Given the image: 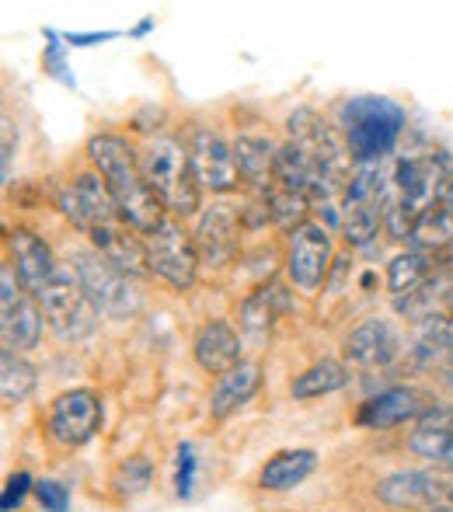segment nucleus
<instances>
[{
    "instance_id": "obj_1",
    "label": "nucleus",
    "mask_w": 453,
    "mask_h": 512,
    "mask_svg": "<svg viewBox=\"0 0 453 512\" xmlns=\"http://www.w3.org/2000/svg\"><path fill=\"white\" fill-rule=\"evenodd\" d=\"M88 157L95 161L105 185H109L115 209H119V220L126 223V227L140 230V234L147 237L150 230H157L168 220V216H164L168 209L161 206V199L143 182L140 154H136L122 136H112V133L95 136V140L88 143Z\"/></svg>"
},
{
    "instance_id": "obj_2",
    "label": "nucleus",
    "mask_w": 453,
    "mask_h": 512,
    "mask_svg": "<svg viewBox=\"0 0 453 512\" xmlns=\"http://www.w3.org/2000/svg\"><path fill=\"white\" fill-rule=\"evenodd\" d=\"M447 161L443 157H405L394 168L384 199V227L398 241H408L422 213H429L440 199H447Z\"/></svg>"
},
{
    "instance_id": "obj_3",
    "label": "nucleus",
    "mask_w": 453,
    "mask_h": 512,
    "mask_svg": "<svg viewBox=\"0 0 453 512\" xmlns=\"http://www.w3.org/2000/svg\"><path fill=\"white\" fill-rule=\"evenodd\" d=\"M405 108L391 98L359 95L342 105L345 150L356 164H380L401 140Z\"/></svg>"
},
{
    "instance_id": "obj_4",
    "label": "nucleus",
    "mask_w": 453,
    "mask_h": 512,
    "mask_svg": "<svg viewBox=\"0 0 453 512\" xmlns=\"http://www.w3.org/2000/svg\"><path fill=\"white\" fill-rule=\"evenodd\" d=\"M140 171L161 206L175 216H192L199 209V182L192 157L175 136H154L140 147Z\"/></svg>"
},
{
    "instance_id": "obj_5",
    "label": "nucleus",
    "mask_w": 453,
    "mask_h": 512,
    "mask_svg": "<svg viewBox=\"0 0 453 512\" xmlns=\"http://www.w3.org/2000/svg\"><path fill=\"white\" fill-rule=\"evenodd\" d=\"M384 199H387V182L380 175L377 164H356L342 189V213L339 227L345 241L366 248L377 237L380 223H384Z\"/></svg>"
},
{
    "instance_id": "obj_6",
    "label": "nucleus",
    "mask_w": 453,
    "mask_h": 512,
    "mask_svg": "<svg viewBox=\"0 0 453 512\" xmlns=\"http://www.w3.org/2000/svg\"><path fill=\"white\" fill-rule=\"evenodd\" d=\"M35 300H39V307L46 310V321L53 324L60 338L91 335L98 324V314H102V310L91 304L88 293H84L74 265H60L56 276L35 293Z\"/></svg>"
},
{
    "instance_id": "obj_7",
    "label": "nucleus",
    "mask_w": 453,
    "mask_h": 512,
    "mask_svg": "<svg viewBox=\"0 0 453 512\" xmlns=\"http://www.w3.org/2000/svg\"><path fill=\"white\" fill-rule=\"evenodd\" d=\"M143 251H147V269L164 279L171 290H189L196 283L199 251L192 234L178 220H164L157 230H150L143 237Z\"/></svg>"
},
{
    "instance_id": "obj_8",
    "label": "nucleus",
    "mask_w": 453,
    "mask_h": 512,
    "mask_svg": "<svg viewBox=\"0 0 453 512\" xmlns=\"http://www.w3.org/2000/svg\"><path fill=\"white\" fill-rule=\"evenodd\" d=\"M377 495L394 509L412 512H453V471H398L377 485Z\"/></svg>"
},
{
    "instance_id": "obj_9",
    "label": "nucleus",
    "mask_w": 453,
    "mask_h": 512,
    "mask_svg": "<svg viewBox=\"0 0 453 512\" xmlns=\"http://www.w3.org/2000/svg\"><path fill=\"white\" fill-rule=\"evenodd\" d=\"M42 328H46V310L18 283L11 265H4L0 269V335H4V349H35L42 338Z\"/></svg>"
},
{
    "instance_id": "obj_10",
    "label": "nucleus",
    "mask_w": 453,
    "mask_h": 512,
    "mask_svg": "<svg viewBox=\"0 0 453 512\" xmlns=\"http://www.w3.org/2000/svg\"><path fill=\"white\" fill-rule=\"evenodd\" d=\"M74 272L81 279L84 293L91 297V304L112 317H129L140 310V297H136L129 276H122L115 265L105 262L98 251H77L74 255Z\"/></svg>"
},
{
    "instance_id": "obj_11",
    "label": "nucleus",
    "mask_w": 453,
    "mask_h": 512,
    "mask_svg": "<svg viewBox=\"0 0 453 512\" xmlns=\"http://www.w3.org/2000/svg\"><path fill=\"white\" fill-rule=\"evenodd\" d=\"M332 265V237L321 223L307 220L290 234V251H286V276L297 290L318 293L328 279Z\"/></svg>"
},
{
    "instance_id": "obj_12",
    "label": "nucleus",
    "mask_w": 453,
    "mask_h": 512,
    "mask_svg": "<svg viewBox=\"0 0 453 512\" xmlns=\"http://www.w3.org/2000/svg\"><path fill=\"white\" fill-rule=\"evenodd\" d=\"M102 429V401L95 391H67L49 408V436L60 446H84Z\"/></svg>"
},
{
    "instance_id": "obj_13",
    "label": "nucleus",
    "mask_w": 453,
    "mask_h": 512,
    "mask_svg": "<svg viewBox=\"0 0 453 512\" xmlns=\"http://www.w3.org/2000/svg\"><path fill=\"white\" fill-rule=\"evenodd\" d=\"M56 203H60L63 216H67L74 227L88 230V234L95 227H105V223L119 220V209H115V199L102 175H81L74 185H63V189L56 192Z\"/></svg>"
},
{
    "instance_id": "obj_14",
    "label": "nucleus",
    "mask_w": 453,
    "mask_h": 512,
    "mask_svg": "<svg viewBox=\"0 0 453 512\" xmlns=\"http://www.w3.org/2000/svg\"><path fill=\"white\" fill-rule=\"evenodd\" d=\"M189 157H192V171H196L199 189L230 192V189H237V182H241V168H237L234 147L220 140L213 129L199 126L196 133H192Z\"/></svg>"
},
{
    "instance_id": "obj_15",
    "label": "nucleus",
    "mask_w": 453,
    "mask_h": 512,
    "mask_svg": "<svg viewBox=\"0 0 453 512\" xmlns=\"http://www.w3.org/2000/svg\"><path fill=\"white\" fill-rule=\"evenodd\" d=\"M433 411L429 394H422L419 387H391V391H380L377 398H370L359 408L356 422L363 429H394V425H405L412 418H426Z\"/></svg>"
},
{
    "instance_id": "obj_16",
    "label": "nucleus",
    "mask_w": 453,
    "mask_h": 512,
    "mask_svg": "<svg viewBox=\"0 0 453 512\" xmlns=\"http://www.w3.org/2000/svg\"><path fill=\"white\" fill-rule=\"evenodd\" d=\"M398 356V335L387 321H363L359 328L349 331L345 338V363L356 366V370H384Z\"/></svg>"
},
{
    "instance_id": "obj_17",
    "label": "nucleus",
    "mask_w": 453,
    "mask_h": 512,
    "mask_svg": "<svg viewBox=\"0 0 453 512\" xmlns=\"http://www.w3.org/2000/svg\"><path fill=\"white\" fill-rule=\"evenodd\" d=\"M7 244H11V255H14V276H18V283L35 297V293L56 276L60 262H56V255L49 251V244L25 227L11 230Z\"/></svg>"
},
{
    "instance_id": "obj_18",
    "label": "nucleus",
    "mask_w": 453,
    "mask_h": 512,
    "mask_svg": "<svg viewBox=\"0 0 453 512\" xmlns=\"http://www.w3.org/2000/svg\"><path fill=\"white\" fill-rule=\"evenodd\" d=\"M196 251L199 262L213 265V269H224L234 262L237 255V216L230 213V206H210L196 223Z\"/></svg>"
},
{
    "instance_id": "obj_19",
    "label": "nucleus",
    "mask_w": 453,
    "mask_h": 512,
    "mask_svg": "<svg viewBox=\"0 0 453 512\" xmlns=\"http://www.w3.org/2000/svg\"><path fill=\"white\" fill-rule=\"evenodd\" d=\"M91 244H95V251L105 258L109 265L122 272V276H143L147 269V251H143V241L140 237H133V227H126L122 220H112L105 223V227H95L91 230Z\"/></svg>"
},
{
    "instance_id": "obj_20",
    "label": "nucleus",
    "mask_w": 453,
    "mask_h": 512,
    "mask_svg": "<svg viewBox=\"0 0 453 512\" xmlns=\"http://www.w3.org/2000/svg\"><path fill=\"white\" fill-rule=\"evenodd\" d=\"M192 352H196V363L203 366L206 373H224L237 370L244 363L241 359V335L230 328L227 321H210L196 331V342H192Z\"/></svg>"
},
{
    "instance_id": "obj_21",
    "label": "nucleus",
    "mask_w": 453,
    "mask_h": 512,
    "mask_svg": "<svg viewBox=\"0 0 453 512\" xmlns=\"http://www.w3.org/2000/svg\"><path fill=\"white\" fill-rule=\"evenodd\" d=\"M234 157H237V168H241V182H248L258 196H269L272 182H276V157L279 147L265 136H237L234 143Z\"/></svg>"
},
{
    "instance_id": "obj_22",
    "label": "nucleus",
    "mask_w": 453,
    "mask_h": 512,
    "mask_svg": "<svg viewBox=\"0 0 453 512\" xmlns=\"http://www.w3.org/2000/svg\"><path fill=\"white\" fill-rule=\"evenodd\" d=\"M262 387V366L258 363H241L237 370H230L220 377V384L213 387L210 398V415L217 422H224L227 415H234L241 405H248L255 398V391Z\"/></svg>"
},
{
    "instance_id": "obj_23",
    "label": "nucleus",
    "mask_w": 453,
    "mask_h": 512,
    "mask_svg": "<svg viewBox=\"0 0 453 512\" xmlns=\"http://www.w3.org/2000/svg\"><path fill=\"white\" fill-rule=\"evenodd\" d=\"M314 467H318V453L314 450L276 453V457L262 467V474H258V485H262L265 492H290V488L304 485V481L311 478Z\"/></svg>"
},
{
    "instance_id": "obj_24",
    "label": "nucleus",
    "mask_w": 453,
    "mask_h": 512,
    "mask_svg": "<svg viewBox=\"0 0 453 512\" xmlns=\"http://www.w3.org/2000/svg\"><path fill=\"white\" fill-rule=\"evenodd\" d=\"M429 276H433V255H422V251H405L391 262L387 269V286L391 293L401 300H412L419 290L429 286Z\"/></svg>"
},
{
    "instance_id": "obj_25",
    "label": "nucleus",
    "mask_w": 453,
    "mask_h": 512,
    "mask_svg": "<svg viewBox=\"0 0 453 512\" xmlns=\"http://www.w3.org/2000/svg\"><path fill=\"white\" fill-rule=\"evenodd\" d=\"M345 384H349V370H345L342 363H335V359H321V363H314L311 370H304L293 380L290 394L297 401H314L332 391H342Z\"/></svg>"
},
{
    "instance_id": "obj_26",
    "label": "nucleus",
    "mask_w": 453,
    "mask_h": 512,
    "mask_svg": "<svg viewBox=\"0 0 453 512\" xmlns=\"http://www.w3.org/2000/svg\"><path fill=\"white\" fill-rule=\"evenodd\" d=\"M412 251L422 255H440L453 244V213L447 206H433L429 213H422V220L415 223L412 237H408Z\"/></svg>"
},
{
    "instance_id": "obj_27",
    "label": "nucleus",
    "mask_w": 453,
    "mask_h": 512,
    "mask_svg": "<svg viewBox=\"0 0 453 512\" xmlns=\"http://www.w3.org/2000/svg\"><path fill=\"white\" fill-rule=\"evenodd\" d=\"M286 290L279 283H269L262 286V290H255L248 300L241 304V324L244 331H251V335H265V331L272 328V317L279 314V310H286Z\"/></svg>"
},
{
    "instance_id": "obj_28",
    "label": "nucleus",
    "mask_w": 453,
    "mask_h": 512,
    "mask_svg": "<svg viewBox=\"0 0 453 512\" xmlns=\"http://www.w3.org/2000/svg\"><path fill=\"white\" fill-rule=\"evenodd\" d=\"M35 366L28 359H21L18 352L4 349L0 352V394H4L7 405H18L28 394L35 391Z\"/></svg>"
},
{
    "instance_id": "obj_29",
    "label": "nucleus",
    "mask_w": 453,
    "mask_h": 512,
    "mask_svg": "<svg viewBox=\"0 0 453 512\" xmlns=\"http://www.w3.org/2000/svg\"><path fill=\"white\" fill-rule=\"evenodd\" d=\"M408 446H412L419 457L436 460L440 467H450L453 471V432L450 429H429V425H419V429L412 432V439H408Z\"/></svg>"
},
{
    "instance_id": "obj_30",
    "label": "nucleus",
    "mask_w": 453,
    "mask_h": 512,
    "mask_svg": "<svg viewBox=\"0 0 453 512\" xmlns=\"http://www.w3.org/2000/svg\"><path fill=\"white\" fill-rule=\"evenodd\" d=\"M269 209H272V220L279 223V227H286L293 234V230L300 227V223H307V199L297 196V192H286V189H272L269 196Z\"/></svg>"
},
{
    "instance_id": "obj_31",
    "label": "nucleus",
    "mask_w": 453,
    "mask_h": 512,
    "mask_svg": "<svg viewBox=\"0 0 453 512\" xmlns=\"http://www.w3.org/2000/svg\"><path fill=\"white\" fill-rule=\"evenodd\" d=\"M150 478H154V467L143 457H129L126 464L115 471V488H119L122 495H140L150 488Z\"/></svg>"
},
{
    "instance_id": "obj_32",
    "label": "nucleus",
    "mask_w": 453,
    "mask_h": 512,
    "mask_svg": "<svg viewBox=\"0 0 453 512\" xmlns=\"http://www.w3.org/2000/svg\"><path fill=\"white\" fill-rule=\"evenodd\" d=\"M196 471H199L196 446L182 443L175 453V495L178 499H189L192 495V488H196Z\"/></svg>"
},
{
    "instance_id": "obj_33",
    "label": "nucleus",
    "mask_w": 453,
    "mask_h": 512,
    "mask_svg": "<svg viewBox=\"0 0 453 512\" xmlns=\"http://www.w3.org/2000/svg\"><path fill=\"white\" fill-rule=\"evenodd\" d=\"M46 39H49V46H46V53H42V70H49L56 81L74 88V77L67 74V63H63V46H67V42H60L63 35H56L53 28H46Z\"/></svg>"
},
{
    "instance_id": "obj_34",
    "label": "nucleus",
    "mask_w": 453,
    "mask_h": 512,
    "mask_svg": "<svg viewBox=\"0 0 453 512\" xmlns=\"http://www.w3.org/2000/svg\"><path fill=\"white\" fill-rule=\"evenodd\" d=\"M28 492H35L32 474H28V471L11 474V478H7V485H4V495H0V509H4V512H18Z\"/></svg>"
},
{
    "instance_id": "obj_35",
    "label": "nucleus",
    "mask_w": 453,
    "mask_h": 512,
    "mask_svg": "<svg viewBox=\"0 0 453 512\" xmlns=\"http://www.w3.org/2000/svg\"><path fill=\"white\" fill-rule=\"evenodd\" d=\"M35 499L46 512H70V488L60 481H35Z\"/></svg>"
},
{
    "instance_id": "obj_36",
    "label": "nucleus",
    "mask_w": 453,
    "mask_h": 512,
    "mask_svg": "<svg viewBox=\"0 0 453 512\" xmlns=\"http://www.w3.org/2000/svg\"><path fill=\"white\" fill-rule=\"evenodd\" d=\"M119 32H67L63 35V42L67 46H102V42L115 39Z\"/></svg>"
},
{
    "instance_id": "obj_37",
    "label": "nucleus",
    "mask_w": 453,
    "mask_h": 512,
    "mask_svg": "<svg viewBox=\"0 0 453 512\" xmlns=\"http://www.w3.org/2000/svg\"><path fill=\"white\" fill-rule=\"evenodd\" d=\"M419 425H429V429H450L453 432V405H443V408H433Z\"/></svg>"
},
{
    "instance_id": "obj_38",
    "label": "nucleus",
    "mask_w": 453,
    "mask_h": 512,
    "mask_svg": "<svg viewBox=\"0 0 453 512\" xmlns=\"http://www.w3.org/2000/svg\"><path fill=\"white\" fill-rule=\"evenodd\" d=\"M11 182V122L4 119V185Z\"/></svg>"
},
{
    "instance_id": "obj_39",
    "label": "nucleus",
    "mask_w": 453,
    "mask_h": 512,
    "mask_svg": "<svg viewBox=\"0 0 453 512\" xmlns=\"http://www.w3.org/2000/svg\"><path fill=\"white\" fill-rule=\"evenodd\" d=\"M150 28H154V18H143V21H140V25H136V28H133V35H147V32H150Z\"/></svg>"
},
{
    "instance_id": "obj_40",
    "label": "nucleus",
    "mask_w": 453,
    "mask_h": 512,
    "mask_svg": "<svg viewBox=\"0 0 453 512\" xmlns=\"http://www.w3.org/2000/svg\"><path fill=\"white\" fill-rule=\"evenodd\" d=\"M443 384H447L450 391H453V363H447V366H443Z\"/></svg>"
},
{
    "instance_id": "obj_41",
    "label": "nucleus",
    "mask_w": 453,
    "mask_h": 512,
    "mask_svg": "<svg viewBox=\"0 0 453 512\" xmlns=\"http://www.w3.org/2000/svg\"><path fill=\"white\" fill-rule=\"evenodd\" d=\"M443 203H447V209L453 213V178H450V189H447V199H443Z\"/></svg>"
},
{
    "instance_id": "obj_42",
    "label": "nucleus",
    "mask_w": 453,
    "mask_h": 512,
    "mask_svg": "<svg viewBox=\"0 0 453 512\" xmlns=\"http://www.w3.org/2000/svg\"><path fill=\"white\" fill-rule=\"evenodd\" d=\"M443 300H447V310H450V317H453V286L447 293H443Z\"/></svg>"
}]
</instances>
